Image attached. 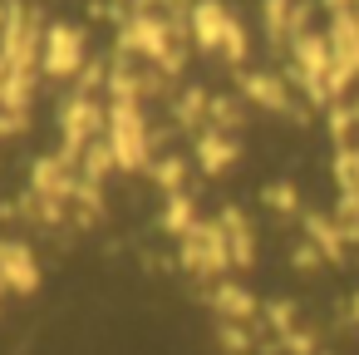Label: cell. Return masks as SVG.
<instances>
[{
  "instance_id": "obj_1",
  "label": "cell",
  "mask_w": 359,
  "mask_h": 355,
  "mask_svg": "<svg viewBox=\"0 0 359 355\" xmlns=\"http://www.w3.org/2000/svg\"><path fill=\"white\" fill-rule=\"evenodd\" d=\"M0 355H207V345L197 325L153 291L94 281L15 325Z\"/></svg>"
}]
</instances>
